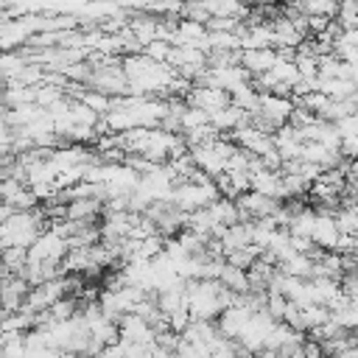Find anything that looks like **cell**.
Returning <instances> with one entry per match:
<instances>
[{"label": "cell", "instance_id": "15", "mask_svg": "<svg viewBox=\"0 0 358 358\" xmlns=\"http://www.w3.org/2000/svg\"><path fill=\"white\" fill-rule=\"evenodd\" d=\"M201 3L213 17H238V20L249 17V3L243 0H201Z\"/></svg>", "mask_w": 358, "mask_h": 358}, {"label": "cell", "instance_id": "11", "mask_svg": "<svg viewBox=\"0 0 358 358\" xmlns=\"http://www.w3.org/2000/svg\"><path fill=\"white\" fill-rule=\"evenodd\" d=\"M221 243H224V252H232V249H243L249 243H255V221H238V224H229L221 235Z\"/></svg>", "mask_w": 358, "mask_h": 358}, {"label": "cell", "instance_id": "9", "mask_svg": "<svg viewBox=\"0 0 358 358\" xmlns=\"http://www.w3.org/2000/svg\"><path fill=\"white\" fill-rule=\"evenodd\" d=\"M190 151H193V157H196V165H199L204 173H210V176L224 173V171H227V165H229V159H227V157H221V154L215 151V145H213V143L196 145V148H190Z\"/></svg>", "mask_w": 358, "mask_h": 358}, {"label": "cell", "instance_id": "22", "mask_svg": "<svg viewBox=\"0 0 358 358\" xmlns=\"http://www.w3.org/2000/svg\"><path fill=\"white\" fill-rule=\"evenodd\" d=\"M171 50H173V42H168V39H154V42H148L143 48V53H148L157 62H168L171 59Z\"/></svg>", "mask_w": 358, "mask_h": 358}, {"label": "cell", "instance_id": "21", "mask_svg": "<svg viewBox=\"0 0 358 358\" xmlns=\"http://www.w3.org/2000/svg\"><path fill=\"white\" fill-rule=\"evenodd\" d=\"M182 17H187V20H196V22H210V11H207V6L201 3V0H185L182 3Z\"/></svg>", "mask_w": 358, "mask_h": 358}, {"label": "cell", "instance_id": "13", "mask_svg": "<svg viewBox=\"0 0 358 358\" xmlns=\"http://www.w3.org/2000/svg\"><path fill=\"white\" fill-rule=\"evenodd\" d=\"M210 123H213L218 131H232V129H238V126L246 123V109L238 106V103H227V106L210 112Z\"/></svg>", "mask_w": 358, "mask_h": 358}, {"label": "cell", "instance_id": "7", "mask_svg": "<svg viewBox=\"0 0 358 358\" xmlns=\"http://www.w3.org/2000/svg\"><path fill=\"white\" fill-rule=\"evenodd\" d=\"M252 316H255V310H249L246 305H229V308H224L221 316H218V330H221L224 336H229V338H238L241 330L249 324Z\"/></svg>", "mask_w": 358, "mask_h": 358}, {"label": "cell", "instance_id": "20", "mask_svg": "<svg viewBox=\"0 0 358 358\" xmlns=\"http://www.w3.org/2000/svg\"><path fill=\"white\" fill-rule=\"evenodd\" d=\"M296 103H302L305 109H310L313 115H322V109L330 103V95L327 92H322V90H313V92H308V95H299V98H294Z\"/></svg>", "mask_w": 358, "mask_h": 358}, {"label": "cell", "instance_id": "1", "mask_svg": "<svg viewBox=\"0 0 358 358\" xmlns=\"http://www.w3.org/2000/svg\"><path fill=\"white\" fill-rule=\"evenodd\" d=\"M48 215L45 207H31V210H17L11 218L0 221V246H31L45 229H48Z\"/></svg>", "mask_w": 358, "mask_h": 358}, {"label": "cell", "instance_id": "4", "mask_svg": "<svg viewBox=\"0 0 358 358\" xmlns=\"http://www.w3.org/2000/svg\"><path fill=\"white\" fill-rule=\"evenodd\" d=\"M185 101L193 103V106H201L207 112H215V109L232 103V95L227 90H221V87H213V84H193L190 92L185 95Z\"/></svg>", "mask_w": 358, "mask_h": 358}, {"label": "cell", "instance_id": "2", "mask_svg": "<svg viewBox=\"0 0 358 358\" xmlns=\"http://www.w3.org/2000/svg\"><path fill=\"white\" fill-rule=\"evenodd\" d=\"M238 207H241V221H255V218H266V215H274L280 207H282V199L277 196H268V193H260V190H246L238 196Z\"/></svg>", "mask_w": 358, "mask_h": 358}, {"label": "cell", "instance_id": "6", "mask_svg": "<svg viewBox=\"0 0 358 358\" xmlns=\"http://www.w3.org/2000/svg\"><path fill=\"white\" fill-rule=\"evenodd\" d=\"M274 145L282 154V159H296V157H302L305 140H302V134H299V129L294 123H282L274 131Z\"/></svg>", "mask_w": 358, "mask_h": 358}, {"label": "cell", "instance_id": "8", "mask_svg": "<svg viewBox=\"0 0 358 358\" xmlns=\"http://www.w3.org/2000/svg\"><path fill=\"white\" fill-rule=\"evenodd\" d=\"M274 62H277V48H241V64L252 76H260V73L271 70Z\"/></svg>", "mask_w": 358, "mask_h": 358}, {"label": "cell", "instance_id": "12", "mask_svg": "<svg viewBox=\"0 0 358 358\" xmlns=\"http://www.w3.org/2000/svg\"><path fill=\"white\" fill-rule=\"evenodd\" d=\"M338 238H341V229H338V224H336V215H333V213H319V221H316V229H313L316 246H322V249H336V246H338Z\"/></svg>", "mask_w": 358, "mask_h": 358}, {"label": "cell", "instance_id": "14", "mask_svg": "<svg viewBox=\"0 0 358 358\" xmlns=\"http://www.w3.org/2000/svg\"><path fill=\"white\" fill-rule=\"evenodd\" d=\"M207 207H210L215 224L229 227V224H238V221H241V207H238V199H232V196H221V199H215V201L207 204Z\"/></svg>", "mask_w": 358, "mask_h": 358}, {"label": "cell", "instance_id": "19", "mask_svg": "<svg viewBox=\"0 0 358 358\" xmlns=\"http://www.w3.org/2000/svg\"><path fill=\"white\" fill-rule=\"evenodd\" d=\"M336 20H338V25H341L344 31H347V28H358V0H341Z\"/></svg>", "mask_w": 358, "mask_h": 358}, {"label": "cell", "instance_id": "10", "mask_svg": "<svg viewBox=\"0 0 358 358\" xmlns=\"http://www.w3.org/2000/svg\"><path fill=\"white\" fill-rule=\"evenodd\" d=\"M103 204L106 201H101L95 196L70 199L67 201V218H73V221H98V215L103 213Z\"/></svg>", "mask_w": 358, "mask_h": 358}, {"label": "cell", "instance_id": "3", "mask_svg": "<svg viewBox=\"0 0 358 358\" xmlns=\"http://www.w3.org/2000/svg\"><path fill=\"white\" fill-rule=\"evenodd\" d=\"M294 106H296V101L291 95H277V92H260V103H257V109L266 115V120L274 123V129L288 123Z\"/></svg>", "mask_w": 358, "mask_h": 358}, {"label": "cell", "instance_id": "17", "mask_svg": "<svg viewBox=\"0 0 358 358\" xmlns=\"http://www.w3.org/2000/svg\"><path fill=\"white\" fill-rule=\"evenodd\" d=\"M260 255H263V246L249 243V246H243V249H232V252H227V263H235V266H241V268H249Z\"/></svg>", "mask_w": 358, "mask_h": 358}, {"label": "cell", "instance_id": "16", "mask_svg": "<svg viewBox=\"0 0 358 358\" xmlns=\"http://www.w3.org/2000/svg\"><path fill=\"white\" fill-rule=\"evenodd\" d=\"M224 285H229L232 291H249L252 282H249V268H241L235 263H224L221 268V277H218Z\"/></svg>", "mask_w": 358, "mask_h": 358}, {"label": "cell", "instance_id": "5", "mask_svg": "<svg viewBox=\"0 0 358 358\" xmlns=\"http://www.w3.org/2000/svg\"><path fill=\"white\" fill-rule=\"evenodd\" d=\"M271 28H274V48H299V42L308 36L288 14H277L271 20Z\"/></svg>", "mask_w": 358, "mask_h": 358}, {"label": "cell", "instance_id": "18", "mask_svg": "<svg viewBox=\"0 0 358 358\" xmlns=\"http://www.w3.org/2000/svg\"><path fill=\"white\" fill-rule=\"evenodd\" d=\"M207 123H210V112L201 109V106L187 103V109H185V115H182V131H187V129H199V126H207Z\"/></svg>", "mask_w": 358, "mask_h": 358}]
</instances>
